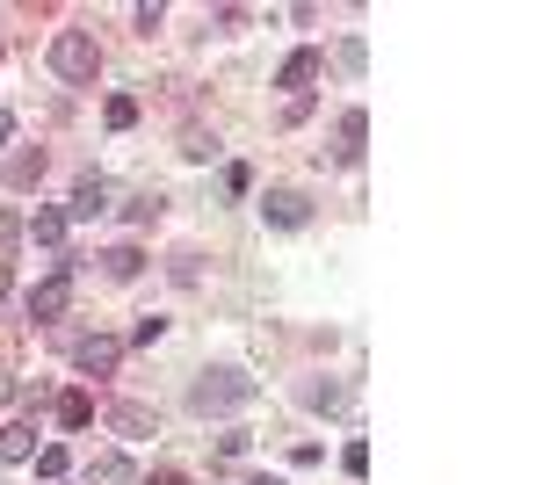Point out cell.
I'll return each mask as SVG.
<instances>
[{"label":"cell","mask_w":543,"mask_h":485,"mask_svg":"<svg viewBox=\"0 0 543 485\" xmlns=\"http://www.w3.org/2000/svg\"><path fill=\"white\" fill-rule=\"evenodd\" d=\"M254 391H261V384H254L247 370L218 362V370H203V377L189 384V413H203V420H210V413H239V406L254 399Z\"/></svg>","instance_id":"cell-1"},{"label":"cell","mask_w":543,"mask_h":485,"mask_svg":"<svg viewBox=\"0 0 543 485\" xmlns=\"http://www.w3.org/2000/svg\"><path fill=\"white\" fill-rule=\"evenodd\" d=\"M51 73L66 80V87H87V80L102 73L95 37H87V29H58V37H51Z\"/></svg>","instance_id":"cell-2"},{"label":"cell","mask_w":543,"mask_h":485,"mask_svg":"<svg viewBox=\"0 0 543 485\" xmlns=\"http://www.w3.org/2000/svg\"><path fill=\"white\" fill-rule=\"evenodd\" d=\"M66 305H73V261H58L51 276L29 290V319H37V326L44 319H66Z\"/></svg>","instance_id":"cell-3"},{"label":"cell","mask_w":543,"mask_h":485,"mask_svg":"<svg viewBox=\"0 0 543 485\" xmlns=\"http://www.w3.org/2000/svg\"><path fill=\"white\" fill-rule=\"evenodd\" d=\"M116 355H124V341H109V333H87V341H73V370L109 377V370H116Z\"/></svg>","instance_id":"cell-4"},{"label":"cell","mask_w":543,"mask_h":485,"mask_svg":"<svg viewBox=\"0 0 543 485\" xmlns=\"http://www.w3.org/2000/svg\"><path fill=\"white\" fill-rule=\"evenodd\" d=\"M261 218H268V225H283V232H297V225L312 218V203L297 196V189H268V196H261Z\"/></svg>","instance_id":"cell-5"},{"label":"cell","mask_w":543,"mask_h":485,"mask_svg":"<svg viewBox=\"0 0 543 485\" xmlns=\"http://www.w3.org/2000/svg\"><path fill=\"white\" fill-rule=\"evenodd\" d=\"M319 66H326V58H319L312 44H305V51H290V58H283V73H276V87H290V102H297V95H312Z\"/></svg>","instance_id":"cell-6"},{"label":"cell","mask_w":543,"mask_h":485,"mask_svg":"<svg viewBox=\"0 0 543 485\" xmlns=\"http://www.w3.org/2000/svg\"><path fill=\"white\" fill-rule=\"evenodd\" d=\"M37 457V428H29V420H8V428H0V464H29Z\"/></svg>","instance_id":"cell-7"},{"label":"cell","mask_w":543,"mask_h":485,"mask_svg":"<svg viewBox=\"0 0 543 485\" xmlns=\"http://www.w3.org/2000/svg\"><path fill=\"white\" fill-rule=\"evenodd\" d=\"M102 210H109V181H102V174H80V189H73V210H66V218H102Z\"/></svg>","instance_id":"cell-8"},{"label":"cell","mask_w":543,"mask_h":485,"mask_svg":"<svg viewBox=\"0 0 543 485\" xmlns=\"http://www.w3.org/2000/svg\"><path fill=\"white\" fill-rule=\"evenodd\" d=\"M362 138H370V116H362V109H348V116H341V145H334V153H341V167H355V160H362Z\"/></svg>","instance_id":"cell-9"},{"label":"cell","mask_w":543,"mask_h":485,"mask_svg":"<svg viewBox=\"0 0 543 485\" xmlns=\"http://www.w3.org/2000/svg\"><path fill=\"white\" fill-rule=\"evenodd\" d=\"M29 239H37V247H58V239H66V210L37 203V210H29Z\"/></svg>","instance_id":"cell-10"},{"label":"cell","mask_w":543,"mask_h":485,"mask_svg":"<svg viewBox=\"0 0 543 485\" xmlns=\"http://www.w3.org/2000/svg\"><path fill=\"white\" fill-rule=\"evenodd\" d=\"M131 478H138V471H131V457H116V449L87 464V485H131Z\"/></svg>","instance_id":"cell-11"},{"label":"cell","mask_w":543,"mask_h":485,"mask_svg":"<svg viewBox=\"0 0 543 485\" xmlns=\"http://www.w3.org/2000/svg\"><path fill=\"white\" fill-rule=\"evenodd\" d=\"M109 428L124 435V442H145V435H153V413H145V406H116V413H109Z\"/></svg>","instance_id":"cell-12"},{"label":"cell","mask_w":543,"mask_h":485,"mask_svg":"<svg viewBox=\"0 0 543 485\" xmlns=\"http://www.w3.org/2000/svg\"><path fill=\"white\" fill-rule=\"evenodd\" d=\"M95 420V399L87 391H58V428H87Z\"/></svg>","instance_id":"cell-13"},{"label":"cell","mask_w":543,"mask_h":485,"mask_svg":"<svg viewBox=\"0 0 543 485\" xmlns=\"http://www.w3.org/2000/svg\"><path fill=\"white\" fill-rule=\"evenodd\" d=\"M102 268H109V283H131L138 268H145V254H138V247H109V254H102Z\"/></svg>","instance_id":"cell-14"},{"label":"cell","mask_w":543,"mask_h":485,"mask_svg":"<svg viewBox=\"0 0 543 485\" xmlns=\"http://www.w3.org/2000/svg\"><path fill=\"white\" fill-rule=\"evenodd\" d=\"M29 464H37V478H51V485H58V478L73 471V457H66V449H58V442H44V449H37V457H29Z\"/></svg>","instance_id":"cell-15"},{"label":"cell","mask_w":543,"mask_h":485,"mask_svg":"<svg viewBox=\"0 0 543 485\" xmlns=\"http://www.w3.org/2000/svg\"><path fill=\"white\" fill-rule=\"evenodd\" d=\"M102 116H109V131H131V124H138V102H131V95H109Z\"/></svg>","instance_id":"cell-16"},{"label":"cell","mask_w":543,"mask_h":485,"mask_svg":"<svg viewBox=\"0 0 543 485\" xmlns=\"http://www.w3.org/2000/svg\"><path fill=\"white\" fill-rule=\"evenodd\" d=\"M341 399H348V391H341V384H305V406H319V413H334Z\"/></svg>","instance_id":"cell-17"},{"label":"cell","mask_w":543,"mask_h":485,"mask_svg":"<svg viewBox=\"0 0 543 485\" xmlns=\"http://www.w3.org/2000/svg\"><path fill=\"white\" fill-rule=\"evenodd\" d=\"M341 471H348V478L370 471V442H348V449H341Z\"/></svg>","instance_id":"cell-18"},{"label":"cell","mask_w":543,"mask_h":485,"mask_svg":"<svg viewBox=\"0 0 543 485\" xmlns=\"http://www.w3.org/2000/svg\"><path fill=\"white\" fill-rule=\"evenodd\" d=\"M362 66H370V44L348 37V44H341V73H362Z\"/></svg>","instance_id":"cell-19"},{"label":"cell","mask_w":543,"mask_h":485,"mask_svg":"<svg viewBox=\"0 0 543 485\" xmlns=\"http://www.w3.org/2000/svg\"><path fill=\"white\" fill-rule=\"evenodd\" d=\"M160 22H167V8H160V0H138V29H145V37H153Z\"/></svg>","instance_id":"cell-20"},{"label":"cell","mask_w":543,"mask_h":485,"mask_svg":"<svg viewBox=\"0 0 543 485\" xmlns=\"http://www.w3.org/2000/svg\"><path fill=\"white\" fill-rule=\"evenodd\" d=\"M160 333H167V319H138V326H131V341H138V348H153Z\"/></svg>","instance_id":"cell-21"},{"label":"cell","mask_w":543,"mask_h":485,"mask_svg":"<svg viewBox=\"0 0 543 485\" xmlns=\"http://www.w3.org/2000/svg\"><path fill=\"white\" fill-rule=\"evenodd\" d=\"M8 290H15V276H8V261H0V305H8Z\"/></svg>","instance_id":"cell-22"},{"label":"cell","mask_w":543,"mask_h":485,"mask_svg":"<svg viewBox=\"0 0 543 485\" xmlns=\"http://www.w3.org/2000/svg\"><path fill=\"white\" fill-rule=\"evenodd\" d=\"M8 131H15V116H8V109H0V145H8Z\"/></svg>","instance_id":"cell-23"},{"label":"cell","mask_w":543,"mask_h":485,"mask_svg":"<svg viewBox=\"0 0 543 485\" xmlns=\"http://www.w3.org/2000/svg\"><path fill=\"white\" fill-rule=\"evenodd\" d=\"M247 485H283V478H247Z\"/></svg>","instance_id":"cell-24"}]
</instances>
